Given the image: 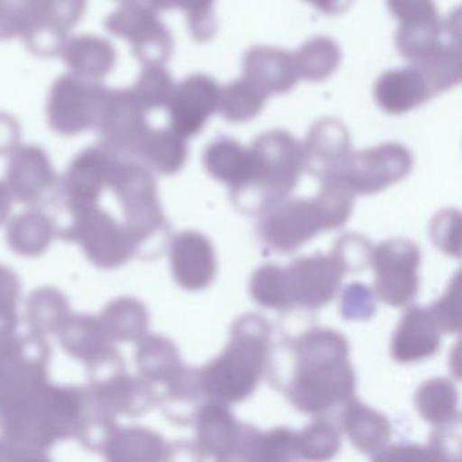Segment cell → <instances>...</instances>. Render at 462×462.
Wrapping results in <instances>:
<instances>
[{"mask_svg": "<svg viewBox=\"0 0 462 462\" xmlns=\"http://www.w3.org/2000/svg\"><path fill=\"white\" fill-rule=\"evenodd\" d=\"M273 351V350H272ZM270 372L272 383L297 410L320 415L354 397L356 372L348 361V343L334 329L312 328L281 342Z\"/></svg>", "mask_w": 462, "mask_h": 462, "instance_id": "1", "label": "cell"}, {"mask_svg": "<svg viewBox=\"0 0 462 462\" xmlns=\"http://www.w3.org/2000/svg\"><path fill=\"white\" fill-rule=\"evenodd\" d=\"M88 397V388L48 381L0 416V430L32 458H42L58 440L78 437Z\"/></svg>", "mask_w": 462, "mask_h": 462, "instance_id": "2", "label": "cell"}, {"mask_svg": "<svg viewBox=\"0 0 462 462\" xmlns=\"http://www.w3.org/2000/svg\"><path fill=\"white\" fill-rule=\"evenodd\" d=\"M270 326L255 313L240 316L232 326L223 353L199 369L208 402L234 404L255 392L270 356Z\"/></svg>", "mask_w": 462, "mask_h": 462, "instance_id": "3", "label": "cell"}, {"mask_svg": "<svg viewBox=\"0 0 462 462\" xmlns=\"http://www.w3.org/2000/svg\"><path fill=\"white\" fill-rule=\"evenodd\" d=\"M302 170L299 140L283 129L264 132L248 148L247 175L231 189L232 202L245 215H263L291 196Z\"/></svg>", "mask_w": 462, "mask_h": 462, "instance_id": "4", "label": "cell"}, {"mask_svg": "<svg viewBox=\"0 0 462 462\" xmlns=\"http://www.w3.org/2000/svg\"><path fill=\"white\" fill-rule=\"evenodd\" d=\"M75 25L60 0H0V42L21 37L39 58L59 55Z\"/></svg>", "mask_w": 462, "mask_h": 462, "instance_id": "5", "label": "cell"}, {"mask_svg": "<svg viewBox=\"0 0 462 462\" xmlns=\"http://www.w3.org/2000/svg\"><path fill=\"white\" fill-rule=\"evenodd\" d=\"M50 346L36 334L0 340V415L48 383Z\"/></svg>", "mask_w": 462, "mask_h": 462, "instance_id": "6", "label": "cell"}, {"mask_svg": "<svg viewBox=\"0 0 462 462\" xmlns=\"http://www.w3.org/2000/svg\"><path fill=\"white\" fill-rule=\"evenodd\" d=\"M109 90L97 80L71 72L61 75L53 82L48 96V125L55 134L67 137L96 131Z\"/></svg>", "mask_w": 462, "mask_h": 462, "instance_id": "7", "label": "cell"}, {"mask_svg": "<svg viewBox=\"0 0 462 462\" xmlns=\"http://www.w3.org/2000/svg\"><path fill=\"white\" fill-rule=\"evenodd\" d=\"M66 215L67 223L61 224L56 232L61 239L79 243L96 266L116 269L134 256L123 224H118L98 205Z\"/></svg>", "mask_w": 462, "mask_h": 462, "instance_id": "8", "label": "cell"}, {"mask_svg": "<svg viewBox=\"0 0 462 462\" xmlns=\"http://www.w3.org/2000/svg\"><path fill=\"white\" fill-rule=\"evenodd\" d=\"M105 29L131 44L132 52L144 66H164L174 51V39L163 21L144 0L123 2L107 15Z\"/></svg>", "mask_w": 462, "mask_h": 462, "instance_id": "9", "label": "cell"}, {"mask_svg": "<svg viewBox=\"0 0 462 462\" xmlns=\"http://www.w3.org/2000/svg\"><path fill=\"white\" fill-rule=\"evenodd\" d=\"M197 448L217 461H254L261 431L240 423L228 405L218 402L202 404L194 419Z\"/></svg>", "mask_w": 462, "mask_h": 462, "instance_id": "10", "label": "cell"}, {"mask_svg": "<svg viewBox=\"0 0 462 462\" xmlns=\"http://www.w3.org/2000/svg\"><path fill=\"white\" fill-rule=\"evenodd\" d=\"M375 296L392 307H405L419 291L420 251L407 239H391L373 248Z\"/></svg>", "mask_w": 462, "mask_h": 462, "instance_id": "11", "label": "cell"}, {"mask_svg": "<svg viewBox=\"0 0 462 462\" xmlns=\"http://www.w3.org/2000/svg\"><path fill=\"white\" fill-rule=\"evenodd\" d=\"M118 156L101 143L80 151L59 183L55 201L60 202V213L66 215L98 205Z\"/></svg>", "mask_w": 462, "mask_h": 462, "instance_id": "12", "label": "cell"}, {"mask_svg": "<svg viewBox=\"0 0 462 462\" xmlns=\"http://www.w3.org/2000/svg\"><path fill=\"white\" fill-rule=\"evenodd\" d=\"M412 164V155L408 148L397 143H386L351 152L337 180H342L354 196L374 194L404 180Z\"/></svg>", "mask_w": 462, "mask_h": 462, "instance_id": "13", "label": "cell"}, {"mask_svg": "<svg viewBox=\"0 0 462 462\" xmlns=\"http://www.w3.org/2000/svg\"><path fill=\"white\" fill-rule=\"evenodd\" d=\"M320 231H327L326 221L315 199H285L263 213L258 226L262 242L282 254L299 250Z\"/></svg>", "mask_w": 462, "mask_h": 462, "instance_id": "14", "label": "cell"}, {"mask_svg": "<svg viewBox=\"0 0 462 462\" xmlns=\"http://www.w3.org/2000/svg\"><path fill=\"white\" fill-rule=\"evenodd\" d=\"M6 183L13 199L42 208L55 202L60 180L48 153L39 145L28 144L13 151Z\"/></svg>", "mask_w": 462, "mask_h": 462, "instance_id": "15", "label": "cell"}, {"mask_svg": "<svg viewBox=\"0 0 462 462\" xmlns=\"http://www.w3.org/2000/svg\"><path fill=\"white\" fill-rule=\"evenodd\" d=\"M150 128L147 112L131 88H110L96 129L101 137L99 143L117 155L132 156Z\"/></svg>", "mask_w": 462, "mask_h": 462, "instance_id": "16", "label": "cell"}, {"mask_svg": "<svg viewBox=\"0 0 462 462\" xmlns=\"http://www.w3.org/2000/svg\"><path fill=\"white\" fill-rule=\"evenodd\" d=\"M220 88L215 78L205 74L190 75L174 86L166 105L170 128L186 140L197 136L217 110Z\"/></svg>", "mask_w": 462, "mask_h": 462, "instance_id": "17", "label": "cell"}, {"mask_svg": "<svg viewBox=\"0 0 462 462\" xmlns=\"http://www.w3.org/2000/svg\"><path fill=\"white\" fill-rule=\"evenodd\" d=\"M286 274L293 307L315 310L334 299L346 272L334 256L316 254L291 262Z\"/></svg>", "mask_w": 462, "mask_h": 462, "instance_id": "18", "label": "cell"}, {"mask_svg": "<svg viewBox=\"0 0 462 462\" xmlns=\"http://www.w3.org/2000/svg\"><path fill=\"white\" fill-rule=\"evenodd\" d=\"M302 166L313 177L337 180L351 155L347 128L337 118H323L313 124L301 144Z\"/></svg>", "mask_w": 462, "mask_h": 462, "instance_id": "19", "label": "cell"}, {"mask_svg": "<svg viewBox=\"0 0 462 462\" xmlns=\"http://www.w3.org/2000/svg\"><path fill=\"white\" fill-rule=\"evenodd\" d=\"M170 261L174 280L185 291H204L215 280V248L199 232L177 235L170 245Z\"/></svg>", "mask_w": 462, "mask_h": 462, "instance_id": "20", "label": "cell"}, {"mask_svg": "<svg viewBox=\"0 0 462 462\" xmlns=\"http://www.w3.org/2000/svg\"><path fill=\"white\" fill-rule=\"evenodd\" d=\"M243 78L267 97L286 94L299 82L293 53L281 48L256 45L243 56Z\"/></svg>", "mask_w": 462, "mask_h": 462, "instance_id": "21", "label": "cell"}, {"mask_svg": "<svg viewBox=\"0 0 462 462\" xmlns=\"http://www.w3.org/2000/svg\"><path fill=\"white\" fill-rule=\"evenodd\" d=\"M439 347L440 329L429 308H410L392 337V358L412 364L434 356Z\"/></svg>", "mask_w": 462, "mask_h": 462, "instance_id": "22", "label": "cell"}, {"mask_svg": "<svg viewBox=\"0 0 462 462\" xmlns=\"http://www.w3.org/2000/svg\"><path fill=\"white\" fill-rule=\"evenodd\" d=\"M373 94L378 107L392 116L411 112L434 97L424 75L413 66L383 72Z\"/></svg>", "mask_w": 462, "mask_h": 462, "instance_id": "23", "label": "cell"}, {"mask_svg": "<svg viewBox=\"0 0 462 462\" xmlns=\"http://www.w3.org/2000/svg\"><path fill=\"white\" fill-rule=\"evenodd\" d=\"M59 56L71 74L97 82L107 77L117 61L112 42L94 34L67 37Z\"/></svg>", "mask_w": 462, "mask_h": 462, "instance_id": "24", "label": "cell"}, {"mask_svg": "<svg viewBox=\"0 0 462 462\" xmlns=\"http://www.w3.org/2000/svg\"><path fill=\"white\" fill-rule=\"evenodd\" d=\"M188 155L186 139L175 134L171 128H150L140 140L131 158L137 159L152 172L174 175L183 169Z\"/></svg>", "mask_w": 462, "mask_h": 462, "instance_id": "25", "label": "cell"}, {"mask_svg": "<svg viewBox=\"0 0 462 462\" xmlns=\"http://www.w3.org/2000/svg\"><path fill=\"white\" fill-rule=\"evenodd\" d=\"M342 426L351 443L362 453L372 456L385 448L392 434L388 419L356 397L345 402Z\"/></svg>", "mask_w": 462, "mask_h": 462, "instance_id": "26", "label": "cell"}, {"mask_svg": "<svg viewBox=\"0 0 462 462\" xmlns=\"http://www.w3.org/2000/svg\"><path fill=\"white\" fill-rule=\"evenodd\" d=\"M59 334L64 350L86 364L96 361L115 348V342L107 334L101 319L94 316L79 315L67 319Z\"/></svg>", "mask_w": 462, "mask_h": 462, "instance_id": "27", "label": "cell"}, {"mask_svg": "<svg viewBox=\"0 0 462 462\" xmlns=\"http://www.w3.org/2000/svg\"><path fill=\"white\" fill-rule=\"evenodd\" d=\"M104 451L113 461H162L170 458L171 448L156 432L134 427L116 430Z\"/></svg>", "mask_w": 462, "mask_h": 462, "instance_id": "28", "label": "cell"}, {"mask_svg": "<svg viewBox=\"0 0 462 462\" xmlns=\"http://www.w3.org/2000/svg\"><path fill=\"white\" fill-rule=\"evenodd\" d=\"M415 407L435 429L459 423L458 393L448 378H432L421 383L415 393Z\"/></svg>", "mask_w": 462, "mask_h": 462, "instance_id": "29", "label": "cell"}, {"mask_svg": "<svg viewBox=\"0 0 462 462\" xmlns=\"http://www.w3.org/2000/svg\"><path fill=\"white\" fill-rule=\"evenodd\" d=\"M207 402L199 380V369L185 366L177 377L166 383L163 410L178 424L194 423L197 412Z\"/></svg>", "mask_w": 462, "mask_h": 462, "instance_id": "30", "label": "cell"}, {"mask_svg": "<svg viewBox=\"0 0 462 462\" xmlns=\"http://www.w3.org/2000/svg\"><path fill=\"white\" fill-rule=\"evenodd\" d=\"M202 162L210 177L237 188L247 175L248 148L231 137H217L205 148Z\"/></svg>", "mask_w": 462, "mask_h": 462, "instance_id": "31", "label": "cell"}, {"mask_svg": "<svg viewBox=\"0 0 462 462\" xmlns=\"http://www.w3.org/2000/svg\"><path fill=\"white\" fill-rule=\"evenodd\" d=\"M137 365L142 377L164 385L185 367L174 343L163 337H145L139 340Z\"/></svg>", "mask_w": 462, "mask_h": 462, "instance_id": "32", "label": "cell"}, {"mask_svg": "<svg viewBox=\"0 0 462 462\" xmlns=\"http://www.w3.org/2000/svg\"><path fill=\"white\" fill-rule=\"evenodd\" d=\"M299 79L307 82H324L337 72L342 61V51L335 40L316 36L293 53Z\"/></svg>", "mask_w": 462, "mask_h": 462, "instance_id": "33", "label": "cell"}, {"mask_svg": "<svg viewBox=\"0 0 462 462\" xmlns=\"http://www.w3.org/2000/svg\"><path fill=\"white\" fill-rule=\"evenodd\" d=\"M56 226L42 212H26L13 218L7 231L10 247L25 256L44 253L52 242Z\"/></svg>", "mask_w": 462, "mask_h": 462, "instance_id": "34", "label": "cell"}, {"mask_svg": "<svg viewBox=\"0 0 462 462\" xmlns=\"http://www.w3.org/2000/svg\"><path fill=\"white\" fill-rule=\"evenodd\" d=\"M148 312L136 299H118L107 305L102 324L113 342H139L148 328Z\"/></svg>", "mask_w": 462, "mask_h": 462, "instance_id": "35", "label": "cell"}, {"mask_svg": "<svg viewBox=\"0 0 462 462\" xmlns=\"http://www.w3.org/2000/svg\"><path fill=\"white\" fill-rule=\"evenodd\" d=\"M267 98L250 80L240 78L220 88L217 110L229 123H248L263 110Z\"/></svg>", "mask_w": 462, "mask_h": 462, "instance_id": "36", "label": "cell"}, {"mask_svg": "<svg viewBox=\"0 0 462 462\" xmlns=\"http://www.w3.org/2000/svg\"><path fill=\"white\" fill-rule=\"evenodd\" d=\"M66 297L55 289L44 288L33 291L28 302V320L33 334L42 337L60 331L69 318Z\"/></svg>", "mask_w": 462, "mask_h": 462, "instance_id": "37", "label": "cell"}, {"mask_svg": "<svg viewBox=\"0 0 462 462\" xmlns=\"http://www.w3.org/2000/svg\"><path fill=\"white\" fill-rule=\"evenodd\" d=\"M254 301L264 308L286 310L293 307L286 270L277 264H264L254 273L250 283Z\"/></svg>", "mask_w": 462, "mask_h": 462, "instance_id": "38", "label": "cell"}, {"mask_svg": "<svg viewBox=\"0 0 462 462\" xmlns=\"http://www.w3.org/2000/svg\"><path fill=\"white\" fill-rule=\"evenodd\" d=\"M340 448V435L337 427L318 418L301 432H297V453L299 458L310 461H326L332 458Z\"/></svg>", "mask_w": 462, "mask_h": 462, "instance_id": "39", "label": "cell"}, {"mask_svg": "<svg viewBox=\"0 0 462 462\" xmlns=\"http://www.w3.org/2000/svg\"><path fill=\"white\" fill-rule=\"evenodd\" d=\"M174 86V80L166 67L161 64H148L140 72L131 90L148 113L166 106Z\"/></svg>", "mask_w": 462, "mask_h": 462, "instance_id": "40", "label": "cell"}, {"mask_svg": "<svg viewBox=\"0 0 462 462\" xmlns=\"http://www.w3.org/2000/svg\"><path fill=\"white\" fill-rule=\"evenodd\" d=\"M299 459L297 432L291 429H274L261 432L254 461H289Z\"/></svg>", "mask_w": 462, "mask_h": 462, "instance_id": "41", "label": "cell"}, {"mask_svg": "<svg viewBox=\"0 0 462 462\" xmlns=\"http://www.w3.org/2000/svg\"><path fill=\"white\" fill-rule=\"evenodd\" d=\"M372 243L358 234H346L335 243L331 255L346 273L361 272L372 259Z\"/></svg>", "mask_w": 462, "mask_h": 462, "instance_id": "42", "label": "cell"}, {"mask_svg": "<svg viewBox=\"0 0 462 462\" xmlns=\"http://www.w3.org/2000/svg\"><path fill=\"white\" fill-rule=\"evenodd\" d=\"M186 13L189 32L196 42H207L217 32L215 0H182L180 9Z\"/></svg>", "mask_w": 462, "mask_h": 462, "instance_id": "43", "label": "cell"}, {"mask_svg": "<svg viewBox=\"0 0 462 462\" xmlns=\"http://www.w3.org/2000/svg\"><path fill=\"white\" fill-rule=\"evenodd\" d=\"M459 299H461V293H459V273H457L445 296L429 308L440 331L445 332V334H456V332L459 331V327H461Z\"/></svg>", "mask_w": 462, "mask_h": 462, "instance_id": "44", "label": "cell"}, {"mask_svg": "<svg viewBox=\"0 0 462 462\" xmlns=\"http://www.w3.org/2000/svg\"><path fill=\"white\" fill-rule=\"evenodd\" d=\"M459 213L448 209L435 216L430 228L432 242L437 248L456 258H459Z\"/></svg>", "mask_w": 462, "mask_h": 462, "instance_id": "45", "label": "cell"}, {"mask_svg": "<svg viewBox=\"0 0 462 462\" xmlns=\"http://www.w3.org/2000/svg\"><path fill=\"white\" fill-rule=\"evenodd\" d=\"M342 316L347 320H367L375 310L374 297L366 286L350 283L342 296Z\"/></svg>", "mask_w": 462, "mask_h": 462, "instance_id": "46", "label": "cell"}, {"mask_svg": "<svg viewBox=\"0 0 462 462\" xmlns=\"http://www.w3.org/2000/svg\"><path fill=\"white\" fill-rule=\"evenodd\" d=\"M386 5L400 23H424L439 18L434 0H386Z\"/></svg>", "mask_w": 462, "mask_h": 462, "instance_id": "47", "label": "cell"}, {"mask_svg": "<svg viewBox=\"0 0 462 462\" xmlns=\"http://www.w3.org/2000/svg\"><path fill=\"white\" fill-rule=\"evenodd\" d=\"M377 461H438L437 456L429 448L415 445L391 446L381 448L373 456Z\"/></svg>", "mask_w": 462, "mask_h": 462, "instance_id": "48", "label": "cell"}, {"mask_svg": "<svg viewBox=\"0 0 462 462\" xmlns=\"http://www.w3.org/2000/svg\"><path fill=\"white\" fill-rule=\"evenodd\" d=\"M21 283L17 275L0 266V310H15L18 299H20Z\"/></svg>", "mask_w": 462, "mask_h": 462, "instance_id": "49", "label": "cell"}, {"mask_svg": "<svg viewBox=\"0 0 462 462\" xmlns=\"http://www.w3.org/2000/svg\"><path fill=\"white\" fill-rule=\"evenodd\" d=\"M21 126L18 121L7 113H0V155L12 153L18 147Z\"/></svg>", "mask_w": 462, "mask_h": 462, "instance_id": "50", "label": "cell"}, {"mask_svg": "<svg viewBox=\"0 0 462 462\" xmlns=\"http://www.w3.org/2000/svg\"><path fill=\"white\" fill-rule=\"evenodd\" d=\"M326 15H339L347 12L354 0H305Z\"/></svg>", "mask_w": 462, "mask_h": 462, "instance_id": "51", "label": "cell"}, {"mask_svg": "<svg viewBox=\"0 0 462 462\" xmlns=\"http://www.w3.org/2000/svg\"><path fill=\"white\" fill-rule=\"evenodd\" d=\"M18 326V316L15 310H0V340L14 334Z\"/></svg>", "mask_w": 462, "mask_h": 462, "instance_id": "52", "label": "cell"}, {"mask_svg": "<svg viewBox=\"0 0 462 462\" xmlns=\"http://www.w3.org/2000/svg\"><path fill=\"white\" fill-rule=\"evenodd\" d=\"M13 196L9 186L4 180H0V224H4L12 210Z\"/></svg>", "mask_w": 462, "mask_h": 462, "instance_id": "53", "label": "cell"}, {"mask_svg": "<svg viewBox=\"0 0 462 462\" xmlns=\"http://www.w3.org/2000/svg\"><path fill=\"white\" fill-rule=\"evenodd\" d=\"M156 12H169V10L180 9L182 0H144Z\"/></svg>", "mask_w": 462, "mask_h": 462, "instance_id": "54", "label": "cell"}, {"mask_svg": "<svg viewBox=\"0 0 462 462\" xmlns=\"http://www.w3.org/2000/svg\"><path fill=\"white\" fill-rule=\"evenodd\" d=\"M120 2H128V0H120Z\"/></svg>", "mask_w": 462, "mask_h": 462, "instance_id": "55", "label": "cell"}]
</instances>
